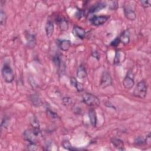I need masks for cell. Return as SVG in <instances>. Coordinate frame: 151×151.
Wrapping results in <instances>:
<instances>
[{"mask_svg": "<svg viewBox=\"0 0 151 151\" xmlns=\"http://www.w3.org/2000/svg\"><path fill=\"white\" fill-rule=\"evenodd\" d=\"M150 133H148V134L146 135V138L145 139V145L150 146L151 143V139H150Z\"/></svg>", "mask_w": 151, "mask_h": 151, "instance_id": "34", "label": "cell"}, {"mask_svg": "<svg viewBox=\"0 0 151 151\" xmlns=\"http://www.w3.org/2000/svg\"><path fill=\"white\" fill-rule=\"evenodd\" d=\"M88 116L90 122V124L94 127H96L97 123V119L96 112L94 109H90L88 112Z\"/></svg>", "mask_w": 151, "mask_h": 151, "instance_id": "14", "label": "cell"}, {"mask_svg": "<svg viewBox=\"0 0 151 151\" xmlns=\"http://www.w3.org/2000/svg\"><path fill=\"white\" fill-rule=\"evenodd\" d=\"M106 6V4L104 2H99L94 4L89 9V12L91 14L100 11L102 9L104 8Z\"/></svg>", "mask_w": 151, "mask_h": 151, "instance_id": "21", "label": "cell"}, {"mask_svg": "<svg viewBox=\"0 0 151 151\" xmlns=\"http://www.w3.org/2000/svg\"><path fill=\"white\" fill-rule=\"evenodd\" d=\"M28 100L31 104L35 107H39L42 105V101L40 96L37 94H30L28 96Z\"/></svg>", "mask_w": 151, "mask_h": 151, "instance_id": "8", "label": "cell"}, {"mask_svg": "<svg viewBox=\"0 0 151 151\" xmlns=\"http://www.w3.org/2000/svg\"><path fill=\"white\" fill-rule=\"evenodd\" d=\"M1 73L2 77L6 83H10L13 81L14 79V74L8 63H4L1 70Z\"/></svg>", "mask_w": 151, "mask_h": 151, "instance_id": "3", "label": "cell"}, {"mask_svg": "<svg viewBox=\"0 0 151 151\" xmlns=\"http://www.w3.org/2000/svg\"><path fill=\"white\" fill-rule=\"evenodd\" d=\"M63 103L66 105V106H68L71 103V99L68 97H65L63 99Z\"/></svg>", "mask_w": 151, "mask_h": 151, "instance_id": "32", "label": "cell"}, {"mask_svg": "<svg viewBox=\"0 0 151 151\" xmlns=\"http://www.w3.org/2000/svg\"><path fill=\"white\" fill-rule=\"evenodd\" d=\"M28 144L27 145V149L29 150H37L38 149L37 145L36 143L34 142H28Z\"/></svg>", "mask_w": 151, "mask_h": 151, "instance_id": "28", "label": "cell"}, {"mask_svg": "<svg viewBox=\"0 0 151 151\" xmlns=\"http://www.w3.org/2000/svg\"><path fill=\"white\" fill-rule=\"evenodd\" d=\"M87 71L84 66L83 64L80 65L76 71L77 77L80 79H83L86 78L87 77Z\"/></svg>", "mask_w": 151, "mask_h": 151, "instance_id": "22", "label": "cell"}, {"mask_svg": "<svg viewBox=\"0 0 151 151\" xmlns=\"http://www.w3.org/2000/svg\"><path fill=\"white\" fill-rule=\"evenodd\" d=\"M124 52L120 50H116L115 53V56L113 60V63L114 65H118L121 62H122V60L123 61L124 60Z\"/></svg>", "mask_w": 151, "mask_h": 151, "instance_id": "19", "label": "cell"}, {"mask_svg": "<svg viewBox=\"0 0 151 151\" xmlns=\"http://www.w3.org/2000/svg\"><path fill=\"white\" fill-rule=\"evenodd\" d=\"M82 98L83 102L90 107H97L100 104L99 99L91 93H85L83 94Z\"/></svg>", "mask_w": 151, "mask_h": 151, "instance_id": "2", "label": "cell"}, {"mask_svg": "<svg viewBox=\"0 0 151 151\" xmlns=\"http://www.w3.org/2000/svg\"><path fill=\"white\" fill-rule=\"evenodd\" d=\"M0 15H1V18H1V19H0L1 25H4L6 24V22L7 16H6L5 12L2 9L1 10Z\"/></svg>", "mask_w": 151, "mask_h": 151, "instance_id": "26", "label": "cell"}, {"mask_svg": "<svg viewBox=\"0 0 151 151\" xmlns=\"http://www.w3.org/2000/svg\"><path fill=\"white\" fill-rule=\"evenodd\" d=\"M62 146L65 149H67L68 150H76V148L74 147L68 140H64L63 141Z\"/></svg>", "mask_w": 151, "mask_h": 151, "instance_id": "23", "label": "cell"}, {"mask_svg": "<svg viewBox=\"0 0 151 151\" xmlns=\"http://www.w3.org/2000/svg\"><path fill=\"white\" fill-rule=\"evenodd\" d=\"M83 15H84V11L81 9H78V10L76 12V17L78 19H80V18H81L83 17Z\"/></svg>", "mask_w": 151, "mask_h": 151, "instance_id": "35", "label": "cell"}, {"mask_svg": "<svg viewBox=\"0 0 151 151\" xmlns=\"http://www.w3.org/2000/svg\"><path fill=\"white\" fill-rule=\"evenodd\" d=\"M92 55H93L94 57L96 58L97 60H99V58H100V55H99V52H98L97 51H95L93 52V53H92Z\"/></svg>", "mask_w": 151, "mask_h": 151, "instance_id": "36", "label": "cell"}, {"mask_svg": "<svg viewBox=\"0 0 151 151\" xmlns=\"http://www.w3.org/2000/svg\"><path fill=\"white\" fill-rule=\"evenodd\" d=\"M109 18L107 15H94L90 19V22L94 26H100L104 24Z\"/></svg>", "mask_w": 151, "mask_h": 151, "instance_id": "6", "label": "cell"}, {"mask_svg": "<svg viewBox=\"0 0 151 151\" xmlns=\"http://www.w3.org/2000/svg\"><path fill=\"white\" fill-rule=\"evenodd\" d=\"M111 144L113 145L114 147L119 150H125L124 143L122 140L117 138H113L110 140Z\"/></svg>", "mask_w": 151, "mask_h": 151, "instance_id": "18", "label": "cell"}, {"mask_svg": "<svg viewBox=\"0 0 151 151\" xmlns=\"http://www.w3.org/2000/svg\"><path fill=\"white\" fill-rule=\"evenodd\" d=\"M25 39L27 41V45L29 48H34L37 44L36 38L34 34L29 32L25 33Z\"/></svg>", "mask_w": 151, "mask_h": 151, "instance_id": "10", "label": "cell"}, {"mask_svg": "<svg viewBox=\"0 0 151 151\" xmlns=\"http://www.w3.org/2000/svg\"><path fill=\"white\" fill-rule=\"evenodd\" d=\"M134 143L138 146L144 145H145V139H143L142 137H140V136L137 137L134 140Z\"/></svg>", "mask_w": 151, "mask_h": 151, "instance_id": "27", "label": "cell"}, {"mask_svg": "<svg viewBox=\"0 0 151 151\" xmlns=\"http://www.w3.org/2000/svg\"><path fill=\"white\" fill-rule=\"evenodd\" d=\"M8 122H9V120H8V117H5L4 118L2 119V120L1 122V127H6L8 124Z\"/></svg>", "mask_w": 151, "mask_h": 151, "instance_id": "33", "label": "cell"}, {"mask_svg": "<svg viewBox=\"0 0 151 151\" xmlns=\"http://www.w3.org/2000/svg\"><path fill=\"white\" fill-rule=\"evenodd\" d=\"M147 86L145 80H141L135 86L133 94L136 97L144 99L147 94Z\"/></svg>", "mask_w": 151, "mask_h": 151, "instance_id": "1", "label": "cell"}, {"mask_svg": "<svg viewBox=\"0 0 151 151\" xmlns=\"http://www.w3.org/2000/svg\"><path fill=\"white\" fill-rule=\"evenodd\" d=\"M53 63H54L55 65L58 67V68H60V65L61 64V60L60 58V56L58 54H55L52 58Z\"/></svg>", "mask_w": 151, "mask_h": 151, "instance_id": "25", "label": "cell"}, {"mask_svg": "<svg viewBox=\"0 0 151 151\" xmlns=\"http://www.w3.org/2000/svg\"><path fill=\"white\" fill-rule=\"evenodd\" d=\"M73 34L74 35V36L80 38V39H83L84 38H85L86 34V31L81 27H79V26H74L73 28Z\"/></svg>", "mask_w": 151, "mask_h": 151, "instance_id": "12", "label": "cell"}, {"mask_svg": "<svg viewBox=\"0 0 151 151\" xmlns=\"http://www.w3.org/2000/svg\"><path fill=\"white\" fill-rule=\"evenodd\" d=\"M124 87L127 90L131 89L134 85V74L131 70H129L123 81Z\"/></svg>", "mask_w": 151, "mask_h": 151, "instance_id": "4", "label": "cell"}, {"mask_svg": "<svg viewBox=\"0 0 151 151\" xmlns=\"http://www.w3.org/2000/svg\"><path fill=\"white\" fill-rule=\"evenodd\" d=\"M30 125L32 127V130L34 132V133L38 136L41 133L40 123L35 116H32L30 119Z\"/></svg>", "mask_w": 151, "mask_h": 151, "instance_id": "9", "label": "cell"}, {"mask_svg": "<svg viewBox=\"0 0 151 151\" xmlns=\"http://www.w3.org/2000/svg\"><path fill=\"white\" fill-rule=\"evenodd\" d=\"M112 84V78L110 74L108 71H104L101 74L100 78V86L103 88H106Z\"/></svg>", "mask_w": 151, "mask_h": 151, "instance_id": "5", "label": "cell"}, {"mask_svg": "<svg viewBox=\"0 0 151 151\" xmlns=\"http://www.w3.org/2000/svg\"><path fill=\"white\" fill-rule=\"evenodd\" d=\"M56 22L58 24V25L61 31H65L68 29V22L65 18H64L63 17H58L57 18Z\"/></svg>", "mask_w": 151, "mask_h": 151, "instance_id": "15", "label": "cell"}, {"mask_svg": "<svg viewBox=\"0 0 151 151\" xmlns=\"http://www.w3.org/2000/svg\"><path fill=\"white\" fill-rule=\"evenodd\" d=\"M141 6H142L144 8H147L150 6L151 1H140Z\"/></svg>", "mask_w": 151, "mask_h": 151, "instance_id": "31", "label": "cell"}, {"mask_svg": "<svg viewBox=\"0 0 151 151\" xmlns=\"http://www.w3.org/2000/svg\"><path fill=\"white\" fill-rule=\"evenodd\" d=\"M56 44L60 50L64 51H68L71 45V42L69 40H57Z\"/></svg>", "mask_w": 151, "mask_h": 151, "instance_id": "11", "label": "cell"}, {"mask_svg": "<svg viewBox=\"0 0 151 151\" xmlns=\"http://www.w3.org/2000/svg\"><path fill=\"white\" fill-rule=\"evenodd\" d=\"M130 32L129 30L124 31L119 37L120 42L124 45H127L130 42Z\"/></svg>", "mask_w": 151, "mask_h": 151, "instance_id": "16", "label": "cell"}, {"mask_svg": "<svg viewBox=\"0 0 151 151\" xmlns=\"http://www.w3.org/2000/svg\"><path fill=\"white\" fill-rule=\"evenodd\" d=\"M109 8H110L111 10H116V9H117V8L118 6H119L118 2L116 1H111V2H110V4H109Z\"/></svg>", "mask_w": 151, "mask_h": 151, "instance_id": "29", "label": "cell"}, {"mask_svg": "<svg viewBox=\"0 0 151 151\" xmlns=\"http://www.w3.org/2000/svg\"><path fill=\"white\" fill-rule=\"evenodd\" d=\"M70 84L74 87L77 91H78V92H81L82 91H83V89H84V87H83V85L82 83L78 82L77 79L74 77H71L70 78Z\"/></svg>", "mask_w": 151, "mask_h": 151, "instance_id": "20", "label": "cell"}, {"mask_svg": "<svg viewBox=\"0 0 151 151\" xmlns=\"http://www.w3.org/2000/svg\"><path fill=\"white\" fill-rule=\"evenodd\" d=\"M46 112H47V114L48 116V117L52 119V120H56L57 119H58V116L57 115V114L55 112H54L52 110H50V109H47L46 110Z\"/></svg>", "mask_w": 151, "mask_h": 151, "instance_id": "24", "label": "cell"}, {"mask_svg": "<svg viewBox=\"0 0 151 151\" xmlns=\"http://www.w3.org/2000/svg\"><path fill=\"white\" fill-rule=\"evenodd\" d=\"M124 14L125 17L130 21H134L136 18V15L134 11L130 6H124Z\"/></svg>", "mask_w": 151, "mask_h": 151, "instance_id": "13", "label": "cell"}, {"mask_svg": "<svg viewBox=\"0 0 151 151\" xmlns=\"http://www.w3.org/2000/svg\"><path fill=\"white\" fill-rule=\"evenodd\" d=\"M120 43V41L119 39V37H117L116 38H115L113 41H111L110 42V45L113 47H117L119 44Z\"/></svg>", "mask_w": 151, "mask_h": 151, "instance_id": "30", "label": "cell"}, {"mask_svg": "<svg viewBox=\"0 0 151 151\" xmlns=\"http://www.w3.org/2000/svg\"><path fill=\"white\" fill-rule=\"evenodd\" d=\"M54 25L53 22L50 21L48 20L45 25V33H46V35L48 37H50L53 32H54Z\"/></svg>", "mask_w": 151, "mask_h": 151, "instance_id": "17", "label": "cell"}, {"mask_svg": "<svg viewBox=\"0 0 151 151\" xmlns=\"http://www.w3.org/2000/svg\"><path fill=\"white\" fill-rule=\"evenodd\" d=\"M37 137L38 136L32 129H27L23 132V137L27 142L36 143Z\"/></svg>", "mask_w": 151, "mask_h": 151, "instance_id": "7", "label": "cell"}]
</instances>
